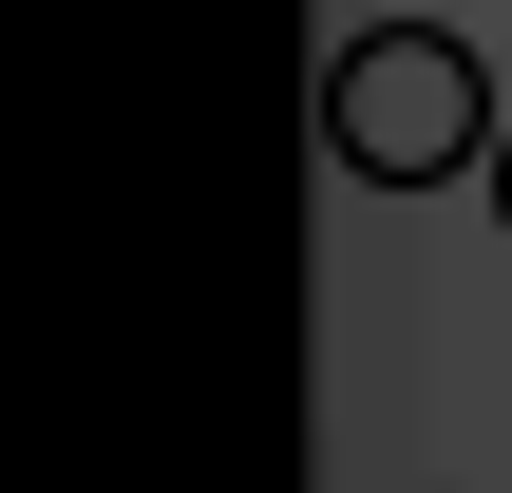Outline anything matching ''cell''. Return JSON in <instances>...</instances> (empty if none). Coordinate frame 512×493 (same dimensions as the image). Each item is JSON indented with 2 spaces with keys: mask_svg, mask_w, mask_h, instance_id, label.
<instances>
[{
  "mask_svg": "<svg viewBox=\"0 0 512 493\" xmlns=\"http://www.w3.org/2000/svg\"><path fill=\"white\" fill-rule=\"evenodd\" d=\"M323 152H342L361 190H437V171L512 152V114H494V76H475V38H437V19H361V38L323 57Z\"/></svg>",
  "mask_w": 512,
  "mask_h": 493,
  "instance_id": "cell-1",
  "label": "cell"
},
{
  "mask_svg": "<svg viewBox=\"0 0 512 493\" xmlns=\"http://www.w3.org/2000/svg\"><path fill=\"white\" fill-rule=\"evenodd\" d=\"M494 209H512V152H494Z\"/></svg>",
  "mask_w": 512,
  "mask_h": 493,
  "instance_id": "cell-2",
  "label": "cell"
}]
</instances>
